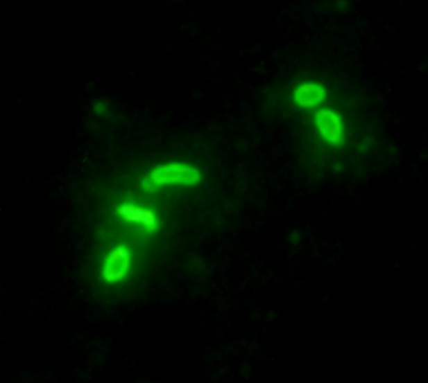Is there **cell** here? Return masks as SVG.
Masks as SVG:
<instances>
[{
	"label": "cell",
	"mask_w": 428,
	"mask_h": 383,
	"mask_svg": "<svg viewBox=\"0 0 428 383\" xmlns=\"http://www.w3.org/2000/svg\"><path fill=\"white\" fill-rule=\"evenodd\" d=\"M326 96L325 87L316 82H309L299 85L294 91V99L301 107L318 105Z\"/></svg>",
	"instance_id": "obj_5"
},
{
	"label": "cell",
	"mask_w": 428,
	"mask_h": 383,
	"mask_svg": "<svg viewBox=\"0 0 428 383\" xmlns=\"http://www.w3.org/2000/svg\"><path fill=\"white\" fill-rule=\"evenodd\" d=\"M315 123L320 135L327 143L334 147H341L344 145L341 118L334 111L321 109L316 114Z\"/></svg>",
	"instance_id": "obj_2"
},
{
	"label": "cell",
	"mask_w": 428,
	"mask_h": 383,
	"mask_svg": "<svg viewBox=\"0 0 428 383\" xmlns=\"http://www.w3.org/2000/svg\"><path fill=\"white\" fill-rule=\"evenodd\" d=\"M117 214L127 223L142 226L153 231L157 226V218L153 210L131 202L122 203Z\"/></svg>",
	"instance_id": "obj_3"
},
{
	"label": "cell",
	"mask_w": 428,
	"mask_h": 383,
	"mask_svg": "<svg viewBox=\"0 0 428 383\" xmlns=\"http://www.w3.org/2000/svg\"><path fill=\"white\" fill-rule=\"evenodd\" d=\"M130 264V253L123 246L116 247L107 258L103 278L108 283H114L122 279Z\"/></svg>",
	"instance_id": "obj_4"
},
{
	"label": "cell",
	"mask_w": 428,
	"mask_h": 383,
	"mask_svg": "<svg viewBox=\"0 0 428 383\" xmlns=\"http://www.w3.org/2000/svg\"><path fill=\"white\" fill-rule=\"evenodd\" d=\"M198 170L189 166L171 164L153 170L143 182V188L153 190L158 186L171 184H195L200 179Z\"/></svg>",
	"instance_id": "obj_1"
}]
</instances>
